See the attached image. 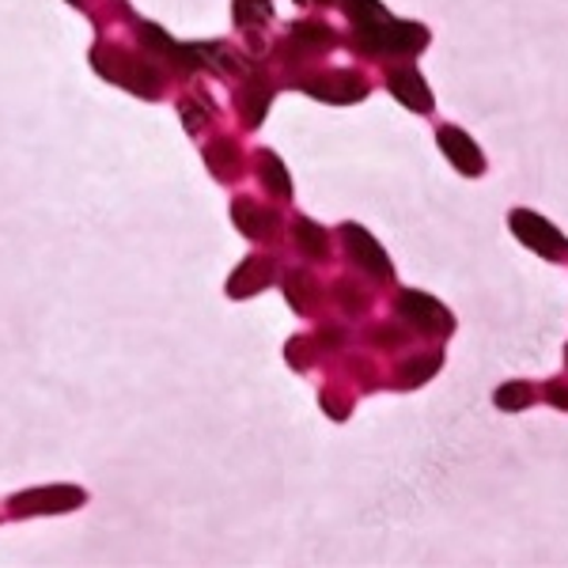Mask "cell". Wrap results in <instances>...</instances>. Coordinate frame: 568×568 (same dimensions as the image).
<instances>
[{
  "instance_id": "9a60e30c",
  "label": "cell",
  "mask_w": 568,
  "mask_h": 568,
  "mask_svg": "<svg viewBox=\"0 0 568 568\" xmlns=\"http://www.w3.org/2000/svg\"><path fill=\"white\" fill-rule=\"evenodd\" d=\"M254 160H258L265 190H273L277 197H292V182H288V175H284V163L277 160V155H273V152H258Z\"/></svg>"
},
{
  "instance_id": "ba28073f",
  "label": "cell",
  "mask_w": 568,
  "mask_h": 568,
  "mask_svg": "<svg viewBox=\"0 0 568 568\" xmlns=\"http://www.w3.org/2000/svg\"><path fill=\"white\" fill-rule=\"evenodd\" d=\"M387 91L398 103H406L409 110H417V114H433L436 99L433 91H428L425 77L414 69V65H402V69H390L387 72Z\"/></svg>"
},
{
  "instance_id": "484cf974",
  "label": "cell",
  "mask_w": 568,
  "mask_h": 568,
  "mask_svg": "<svg viewBox=\"0 0 568 568\" xmlns=\"http://www.w3.org/2000/svg\"><path fill=\"white\" fill-rule=\"evenodd\" d=\"M296 4H334V0H296Z\"/></svg>"
},
{
  "instance_id": "4fadbf2b",
  "label": "cell",
  "mask_w": 568,
  "mask_h": 568,
  "mask_svg": "<svg viewBox=\"0 0 568 568\" xmlns=\"http://www.w3.org/2000/svg\"><path fill=\"white\" fill-rule=\"evenodd\" d=\"M270 281H273V262L270 258H246L240 270H235V277H232V284H227V292H232L235 300H243V296H254V292H262Z\"/></svg>"
},
{
  "instance_id": "7a4b0ae2",
  "label": "cell",
  "mask_w": 568,
  "mask_h": 568,
  "mask_svg": "<svg viewBox=\"0 0 568 568\" xmlns=\"http://www.w3.org/2000/svg\"><path fill=\"white\" fill-rule=\"evenodd\" d=\"M91 61H95V69L103 72L110 84H122L136 91V95H160V72H155L152 61H141L133 58V53H122L114 50V45H95L91 50Z\"/></svg>"
},
{
  "instance_id": "ffe728a7",
  "label": "cell",
  "mask_w": 568,
  "mask_h": 568,
  "mask_svg": "<svg viewBox=\"0 0 568 568\" xmlns=\"http://www.w3.org/2000/svg\"><path fill=\"white\" fill-rule=\"evenodd\" d=\"M530 398H535L530 383H504V387L493 394V402H497L500 409H508V414H516V409H527Z\"/></svg>"
},
{
  "instance_id": "277c9868",
  "label": "cell",
  "mask_w": 568,
  "mask_h": 568,
  "mask_svg": "<svg viewBox=\"0 0 568 568\" xmlns=\"http://www.w3.org/2000/svg\"><path fill=\"white\" fill-rule=\"evenodd\" d=\"M300 88L311 91L323 103H356V99L368 95V80L356 77V72L342 69V72H315V77H304Z\"/></svg>"
},
{
  "instance_id": "44dd1931",
  "label": "cell",
  "mask_w": 568,
  "mask_h": 568,
  "mask_svg": "<svg viewBox=\"0 0 568 568\" xmlns=\"http://www.w3.org/2000/svg\"><path fill=\"white\" fill-rule=\"evenodd\" d=\"M288 304L296 311L315 307V281H311L307 273H292L288 277Z\"/></svg>"
},
{
  "instance_id": "9c48e42d",
  "label": "cell",
  "mask_w": 568,
  "mask_h": 568,
  "mask_svg": "<svg viewBox=\"0 0 568 568\" xmlns=\"http://www.w3.org/2000/svg\"><path fill=\"white\" fill-rule=\"evenodd\" d=\"M337 45V34L329 31L326 23H318V20H304V23H296L288 31V42H284V50H292V53H284V58H300V53H326V50H334Z\"/></svg>"
},
{
  "instance_id": "2e32d148",
  "label": "cell",
  "mask_w": 568,
  "mask_h": 568,
  "mask_svg": "<svg viewBox=\"0 0 568 568\" xmlns=\"http://www.w3.org/2000/svg\"><path fill=\"white\" fill-rule=\"evenodd\" d=\"M439 364H444V356L439 353L417 356V361H409L406 368L398 372V387H420V383L433 379V375L439 372Z\"/></svg>"
},
{
  "instance_id": "cb8c5ba5",
  "label": "cell",
  "mask_w": 568,
  "mask_h": 568,
  "mask_svg": "<svg viewBox=\"0 0 568 568\" xmlns=\"http://www.w3.org/2000/svg\"><path fill=\"white\" fill-rule=\"evenodd\" d=\"M353 292H356L353 284H345V281H342V284H337V292H334V296L342 300V304L349 307V311H361V307H364V300H356Z\"/></svg>"
},
{
  "instance_id": "ac0fdd59",
  "label": "cell",
  "mask_w": 568,
  "mask_h": 568,
  "mask_svg": "<svg viewBox=\"0 0 568 568\" xmlns=\"http://www.w3.org/2000/svg\"><path fill=\"white\" fill-rule=\"evenodd\" d=\"M265 20H273V0H235V23L243 31H254Z\"/></svg>"
},
{
  "instance_id": "7c38bea8",
  "label": "cell",
  "mask_w": 568,
  "mask_h": 568,
  "mask_svg": "<svg viewBox=\"0 0 568 568\" xmlns=\"http://www.w3.org/2000/svg\"><path fill=\"white\" fill-rule=\"evenodd\" d=\"M84 500L80 489H45V493H27V497H16V516H27V511H61V508H77Z\"/></svg>"
},
{
  "instance_id": "5bb4252c",
  "label": "cell",
  "mask_w": 568,
  "mask_h": 568,
  "mask_svg": "<svg viewBox=\"0 0 568 568\" xmlns=\"http://www.w3.org/2000/svg\"><path fill=\"white\" fill-rule=\"evenodd\" d=\"M345 16H349L353 31H372V27H379L383 20H390V12L379 4V0H342Z\"/></svg>"
},
{
  "instance_id": "5b68a950",
  "label": "cell",
  "mask_w": 568,
  "mask_h": 568,
  "mask_svg": "<svg viewBox=\"0 0 568 568\" xmlns=\"http://www.w3.org/2000/svg\"><path fill=\"white\" fill-rule=\"evenodd\" d=\"M398 315L406 318V323H414L417 329H425V334H452L455 329V318L447 315V307L436 304L433 296H425V292H417V288H406L398 296Z\"/></svg>"
},
{
  "instance_id": "603a6c76",
  "label": "cell",
  "mask_w": 568,
  "mask_h": 568,
  "mask_svg": "<svg viewBox=\"0 0 568 568\" xmlns=\"http://www.w3.org/2000/svg\"><path fill=\"white\" fill-rule=\"evenodd\" d=\"M323 406L329 409V417H337V420L349 417V402H345V398H334V394H323Z\"/></svg>"
},
{
  "instance_id": "7402d4cb",
  "label": "cell",
  "mask_w": 568,
  "mask_h": 568,
  "mask_svg": "<svg viewBox=\"0 0 568 568\" xmlns=\"http://www.w3.org/2000/svg\"><path fill=\"white\" fill-rule=\"evenodd\" d=\"M546 398L554 402V406L568 409V387H565L561 379H549V383H546Z\"/></svg>"
},
{
  "instance_id": "30bf717a",
  "label": "cell",
  "mask_w": 568,
  "mask_h": 568,
  "mask_svg": "<svg viewBox=\"0 0 568 568\" xmlns=\"http://www.w3.org/2000/svg\"><path fill=\"white\" fill-rule=\"evenodd\" d=\"M232 220L243 227V235H251V240H270V235H277V224H281L273 209L258 205V201H246V197H240L232 205Z\"/></svg>"
},
{
  "instance_id": "52a82bcc",
  "label": "cell",
  "mask_w": 568,
  "mask_h": 568,
  "mask_svg": "<svg viewBox=\"0 0 568 568\" xmlns=\"http://www.w3.org/2000/svg\"><path fill=\"white\" fill-rule=\"evenodd\" d=\"M342 240H345V251H349V258H353L356 265H361V270H368L372 277H379V281H387V277H390L387 254H383V246L375 243L361 224H345V227H342Z\"/></svg>"
},
{
  "instance_id": "8fae6325",
  "label": "cell",
  "mask_w": 568,
  "mask_h": 568,
  "mask_svg": "<svg viewBox=\"0 0 568 568\" xmlns=\"http://www.w3.org/2000/svg\"><path fill=\"white\" fill-rule=\"evenodd\" d=\"M273 99V84L262 77V72H254L251 80H243V91H240V110H243V125L246 130H254V125L262 122L265 106H270Z\"/></svg>"
},
{
  "instance_id": "d4e9b609",
  "label": "cell",
  "mask_w": 568,
  "mask_h": 568,
  "mask_svg": "<svg viewBox=\"0 0 568 568\" xmlns=\"http://www.w3.org/2000/svg\"><path fill=\"white\" fill-rule=\"evenodd\" d=\"M375 337H379L383 345H402V334H390V329H379Z\"/></svg>"
},
{
  "instance_id": "e0dca14e",
  "label": "cell",
  "mask_w": 568,
  "mask_h": 568,
  "mask_svg": "<svg viewBox=\"0 0 568 568\" xmlns=\"http://www.w3.org/2000/svg\"><path fill=\"white\" fill-rule=\"evenodd\" d=\"M296 246L307 254V258H323L329 240H326V232L315 224V220H296Z\"/></svg>"
},
{
  "instance_id": "d6986e66",
  "label": "cell",
  "mask_w": 568,
  "mask_h": 568,
  "mask_svg": "<svg viewBox=\"0 0 568 568\" xmlns=\"http://www.w3.org/2000/svg\"><path fill=\"white\" fill-rule=\"evenodd\" d=\"M205 160L220 179H232L235 171H240V152H235L232 141H213V149L205 152Z\"/></svg>"
},
{
  "instance_id": "6da1fadb",
  "label": "cell",
  "mask_w": 568,
  "mask_h": 568,
  "mask_svg": "<svg viewBox=\"0 0 568 568\" xmlns=\"http://www.w3.org/2000/svg\"><path fill=\"white\" fill-rule=\"evenodd\" d=\"M353 45L356 53H368V58H383V53L414 58V53L428 45V27H420L414 20H383L372 31H353Z\"/></svg>"
},
{
  "instance_id": "8992f818",
  "label": "cell",
  "mask_w": 568,
  "mask_h": 568,
  "mask_svg": "<svg viewBox=\"0 0 568 568\" xmlns=\"http://www.w3.org/2000/svg\"><path fill=\"white\" fill-rule=\"evenodd\" d=\"M436 141H439V149H444L447 160L455 163V171H463V175H481L485 171V155L478 144L470 141V133L459 130V125H439L436 130Z\"/></svg>"
},
{
  "instance_id": "3957f363",
  "label": "cell",
  "mask_w": 568,
  "mask_h": 568,
  "mask_svg": "<svg viewBox=\"0 0 568 568\" xmlns=\"http://www.w3.org/2000/svg\"><path fill=\"white\" fill-rule=\"evenodd\" d=\"M508 224H511V232H516V240H519V243H527L530 251L542 254V258L557 262V258H565V254H568L565 235L557 232V227L549 224L546 216L527 213V209H516V213L508 216Z\"/></svg>"
}]
</instances>
